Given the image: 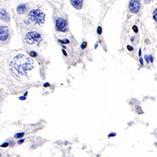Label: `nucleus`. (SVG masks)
Segmentation results:
<instances>
[{"label":"nucleus","instance_id":"obj_22","mask_svg":"<svg viewBox=\"0 0 157 157\" xmlns=\"http://www.w3.org/2000/svg\"><path fill=\"white\" fill-rule=\"evenodd\" d=\"M127 49L130 50V51H133V50H134V48H133L132 46H127Z\"/></svg>","mask_w":157,"mask_h":157},{"label":"nucleus","instance_id":"obj_21","mask_svg":"<svg viewBox=\"0 0 157 157\" xmlns=\"http://www.w3.org/2000/svg\"><path fill=\"white\" fill-rule=\"evenodd\" d=\"M133 29H134V31L135 32H138V29H137V26H135V25H134V26L133 27Z\"/></svg>","mask_w":157,"mask_h":157},{"label":"nucleus","instance_id":"obj_5","mask_svg":"<svg viewBox=\"0 0 157 157\" xmlns=\"http://www.w3.org/2000/svg\"><path fill=\"white\" fill-rule=\"evenodd\" d=\"M10 37L9 28L5 25H0V42H5Z\"/></svg>","mask_w":157,"mask_h":157},{"label":"nucleus","instance_id":"obj_8","mask_svg":"<svg viewBox=\"0 0 157 157\" xmlns=\"http://www.w3.org/2000/svg\"><path fill=\"white\" fill-rule=\"evenodd\" d=\"M70 2H71V4L77 10H80L83 6V1L81 0H72Z\"/></svg>","mask_w":157,"mask_h":157},{"label":"nucleus","instance_id":"obj_12","mask_svg":"<svg viewBox=\"0 0 157 157\" xmlns=\"http://www.w3.org/2000/svg\"><path fill=\"white\" fill-rule=\"evenodd\" d=\"M153 18H154V20L157 23V8L154 11V12H153Z\"/></svg>","mask_w":157,"mask_h":157},{"label":"nucleus","instance_id":"obj_18","mask_svg":"<svg viewBox=\"0 0 157 157\" xmlns=\"http://www.w3.org/2000/svg\"><path fill=\"white\" fill-rule=\"evenodd\" d=\"M24 142H25V140H24V139H20V140L18 142V144H22Z\"/></svg>","mask_w":157,"mask_h":157},{"label":"nucleus","instance_id":"obj_11","mask_svg":"<svg viewBox=\"0 0 157 157\" xmlns=\"http://www.w3.org/2000/svg\"><path fill=\"white\" fill-rule=\"evenodd\" d=\"M24 135H25V133H24V132H21V133H18V134H16L14 135V137L17 138V139H19V138L23 137Z\"/></svg>","mask_w":157,"mask_h":157},{"label":"nucleus","instance_id":"obj_4","mask_svg":"<svg viewBox=\"0 0 157 157\" xmlns=\"http://www.w3.org/2000/svg\"><path fill=\"white\" fill-rule=\"evenodd\" d=\"M55 28L58 32H67V22L62 18H58L55 21Z\"/></svg>","mask_w":157,"mask_h":157},{"label":"nucleus","instance_id":"obj_29","mask_svg":"<svg viewBox=\"0 0 157 157\" xmlns=\"http://www.w3.org/2000/svg\"><path fill=\"white\" fill-rule=\"evenodd\" d=\"M0 157H2V155H1V153H0Z\"/></svg>","mask_w":157,"mask_h":157},{"label":"nucleus","instance_id":"obj_24","mask_svg":"<svg viewBox=\"0 0 157 157\" xmlns=\"http://www.w3.org/2000/svg\"><path fill=\"white\" fill-rule=\"evenodd\" d=\"M140 63H141V65H143V59H142V58H140Z\"/></svg>","mask_w":157,"mask_h":157},{"label":"nucleus","instance_id":"obj_1","mask_svg":"<svg viewBox=\"0 0 157 157\" xmlns=\"http://www.w3.org/2000/svg\"><path fill=\"white\" fill-rule=\"evenodd\" d=\"M34 66V61L25 54L16 55L10 62V71L18 79L26 77L29 71Z\"/></svg>","mask_w":157,"mask_h":157},{"label":"nucleus","instance_id":"obj_13","mask_svg":"<svg viewBox=\"0 0 157 157\" xmlns=\"http://www.w3.org/2000/svg\"><path fill=\"white\" fill-rule=\"evenodd\" d=\"M8 146H9V142H4V143H3V144L0 145L1 148H7Z\"/></svg>","mask_w":157,"mask_h":157},{"label":"nucleus","instance_id":"obj_28","mask_svg":"<svg viewBox=\"0 0 157 157\" xmlns=\"http://www.w3.org/2000/svg\"><path fill=\"white\" fill-rule=\"evenodd\" d=\"M139 55H140V57H141V55H142V50L140 49V51H139Z\"/></svg>","mask_w":157,"mask_h":157},{"label":"nucleus","instance_id":"obj_20","mask_svg":"<svg viewBox=\"0 0 157 157\" xmlns=\"http://www.w3.org/2000/svg\"><path fill=\"white\" fill-rule=\"evenodd\" d=\"M116 135V134L115 133H112V134H110L109 135H108V137L110 138V137H113V136H115Z\"/></svg>","mask_w":157,"mask_h":157},{"label":"nucleus","instance_id":"obj_16","mask_svg":"<svg viewBox=\"0 0 157 157\" xmlns=\"http://www.w3.org/2000/svg\"><path fill=\"white\" fill-rule=\"evenodd\" d=\"M30 54H31V56H32V57H37L38 56V53L37 52H30Z\"/></svg>","mask_w":157,"mask_h":157},{"label":"nucleus","instance_id":"obj_2","mask_svg":"<svg viewBox=\"0 0 157 157\" xmlns=\"http://www.w3.org/2000/svg\"><path fill=\"white\" fill-rule=\"evenodd\" d=\"M28 19L34 25H41L46 20V15L39 9H32L28 14Z\"/></svg>","mask_w":157,"mask_h":157},{"label":"nucleus","instance_id":"obj_23","mask_svg":"<svg viewBox=\"0 0 157 157\" xmlns=\"http://www.w3.org/2000/svg\"><path fill=\"white\" fill-rule=\"evenodd\" d=\"M19 100H21V101H25V96H20V97H19Z\"/></svg>","mask_w":157,"mask_h":157},{"label":"nucleus","instance_id":"obj_17","mask_svg":"<svg viewBox=\"0 0 157 157\" xmlns=\"http://www.w3.org/2000/svg\"><path fill=\"white\" fill-rule=\"evenodd\" d=\"M97 32H98V33H99V34H101L102 31H101V26H99V27H98V31H97Z\"/></svg>","mask_w":157,"mask_h":157},{"label":"nucleus","instance_id":"obj_27","mask_svg":"<svg viewBox=\"0 0 157 157\" xmlns=\"http://www.w3.org/2000/svg\"><path fill=\"white\" fill-rule=\"evenodd\" d=\"M98 44H99V43L97 42V43H96V45L94 46V47H95V48H97V47H98Z\"/></svg>","mask_w":157,"mask_h":157},{"label":"nucleus","instance_id":"obj_14","mask_svg":"<svg viewBox=\"0 0 157 157\" xmlns=\"http://www.w3.org/2000/svg\"><path fill=\"white\" fill-rule=\"evenodd\" d=\"M149 60L150 63H153V62H154V57H153L152 55H149Z\"/></svg>","mask_w":157,"mask_h":157},{"label":"nucleus","instance_id":"obj_10","mask_svg":"<svg viewBox=\"0 0 157 157\" xmlns=\"http://www.w3.org/2000/svg\"><path fill=\"white\" fill-rule=\"evenodd\" d=\"M58 42L61 43L62 45H66V44H69L70 43V40L65 39H58Z\"/></svg>","mask_w":157,"mask_h":157},{"label":"nucleus","instance_id":"obj_3","mask_svg":"<svg viewBox=\"0 0 157 157\" xmlns=\"http://www.w3.org/2000/svg\"><path fill=\"white\" fill-rule=\"evenodd\" d=\"M25 40L28 45L38 44L42 40V36L39 32L35 31L27 32L25 35Z\"/></svg>","mask_w":157,"mask_h":157},{"label":"nucleus","instance_id":"obj_19","mask_svg":"<svg viewBox=\"0 0 157 157\" xmlns=\"http://www.w3.org/2000/svg\"><path fill=\"white\" fill-rule=\"evenodd\" d=\"M145 60L147 63H149V56L148 55H145Z\"/></svg>","mask_w":157,"mask_h":157},{"label":"nucleus","instance_id":"obj_7","mask_svg":"<svg viewBox=\"0 0 157 157\" xmlns=\"http://www.w3.org/2000/svg\"><path fill=\"white\" fill-rule=\"evenodd\" d=\"M0 19H2L3 21H5V22H9L11 19L9 13L4 8H0Z\"/></svg>","mask_w":157,"mask_h":157},{"label":"nucleus","instance_id":"obj_26","mask_svg":"<svg viewBox=\"0 0 157 157\" xmlns=\"http://www.w3.org/2000/svg\"><path fill=\"white\" fill-rule=\"evenodd\" d=\"M63 51V54L65 55V56H67V53H66V52L65 51V50H62Z\"/></svg>","mask_w":157,"mask_h":157},{"label":"nucleus","instance_id":"obj_25","mask_svg":"<svg viewBox=\"0 0 157 157\" xmlns=\"http://www.w3.org/2000/svg\"><path fill=\"white\" fill-rule=\"evenodd\" d=\"M49 86H50L49 83H45V84H44V87H49Z\"/></svg>","mask_w":157,"mask_h":157},{"label":"nucleus","instance_id":"obj_15","mask_svg":"<svg viewBox=\"0 0 157 157\" xmlns=\"http://www.w3.org/2000/svg\"><path fill=\"white\" fill-rule=\"evenodd\" d=\"M87 42H83V43L81 44V48H82V49H85V48L87 47Z\"/></svg>","mask_w":157,"mask_h":157},{"label":"nucleus","instance_id":"obj_6","mask_svg":"<svg viewBox=\"0 0 157 157\" xmlns=\"http://www.w3.org/2000/svg\"><path fill=\"white\" fill-rule=\"evenodd\" d=\"M141 9V1L132 0L129 2V10L132 13H137Z\"/></svg>","mask_w":157,"mask_h":157},{"label":"nucleus","instance_id":"obj_9","mask_svg":"<svg viewBox=\"0 0 157 157\" xmlns=\"http://www.w3.org/2000/svg\"><path fill=\"white\" fill-rule=\"evenodd\" d=\"M27 10V4H21L17 7V12L18 14H24Z\"/></svg>","mask_w":157,"mask_h":157}]
</instances>
